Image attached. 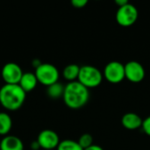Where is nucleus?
<instances>
[{
    "mask_svg": "<svg viewBox=\"0 0 150 150\" xmlns=\"http://www.w3.org/2000/svg\"><path fill=\"white\" fill-rule=\"evenodd\" d=\"M62 98L68 107L71 109L82 108L89 101V89L78 81L70 82L65 86Z\"/></svg>",
    "mask_w": 150,
    "mask_h": 150,
    "instance_id": "nucleus-1",
    "label": "nucleus"
},
{
    "mask_svg": "<svg viewBox=\"0 0 150 150\" xmlns=\"http://www.w3.org/2000/svg\"><path fill=\"white\" fill-rule=\"evenodd\" d=\"M25 95L18 84H4L0 88V103L6 110L16 111L23 105Z\"/></svg>",
    "mask_w": 150,
    "mask_h": 150,
    "instance_id": "nucleus-2",
    "label": "nucleus"
},
{
    "mask_svg": "<svg viewBox=\"0 0 150 150\" xmlns=\"http://www.w3.org/2000/svg\"><path fill=\"white\" fill-rule=\"evenodd\" d=\"M103 77V74L98 68L91 65H84L80 68L78 82L88 89L95 88L101 84Z\"/></svg>",
    "mask_w": 150,
    "mask_h": 150,
    "instance_id": "nucleus-3",
    "label": "nucleus"
},
{
    "mask_svg": "<svg viewBox=\"0 0 150 150\" xmlns=\"http://www.w3.org/2000/svg\"><path fill=\"white\" fill-rule=\"evenodd\" d=\"M35 76L38 83L48 87L58 82L59 71L55 66L50 63H42L35 69Z\"/></svg>",
    "mask_w": 150,
    "mask_h": 150,
    "instance_id": "nucleus-4",
    "label": "nucleus"
},
{
    "mask_svg": "<svg viewBox=\"0 0 150 150\" xmlns=\"http://www.w3.org/2000/svg\"><path fill=\"white\" fill-rule=\"evenodd\" d=\"M138 15L137 8L128 3L124 6L119 7L116 13V20L122 26H130L137 21Z\"/></svg>",
    "mask_w": 150,
    "mask_h": 150,
    "instance_id": "nucleus-5",
    "label": "nucleus"
},
{
    "mask_svg": "<svg viewBox=\"0 0 150 150\" xmlns=\"http://www.w3.org/2000/svg\"><path fill=\"white\" fill-rule=\"evenodd\" d=\"M103 76L112 83H119L125 78V65L120 62H111L106 64Z\"/></svg>",
    "mask_w": 150,
    "mask_h": 150,
    "instance_id": "nucleus-6",
    "label": "nucleus"
},
{
    "mask_svg": "<svg viewBox=\"0 0 150 150\" xmlns=\"http://www.w3.org/2000/svg\"><path fill=\"white\" fill-rule=\"evenodd\" d=\"M23 74L20 66L14 62L6 63L3 67L1 72L2 78L6 84H18Z\"/></svg>",
    "mask_w": 150,
    "mask_h": 150,
    "instance_id": "nucleus-7",
    "label": "nucleus"
},
{
    "mask_svg": "<svg viewBox=\"0 0 150 150\" xmlns=\"http://www.w3.org/2000/svg\"><path fill=\"white\" fill-rule=\"evenodd\" d=\"M125 76L132 83H140L145 77L144 67L136 61H130L125 65Z\"/></svg>",
    "mask_w": 150,
    "mask_h": 150,
    "instance_id": "nucleus-8",
    "label": "nucleus"
},
{
    "mask_svg": "<svg viewBox=\"0 0 150 150\" xmlns=\"http://www.w3.org/2000/svg\"><path fill=\"white\" fill-rule=\"evenodd\" d=\"M40 148L44 150H54L57 149L60 142L58 134L53 130H43L41 131L37 138Z\"/></svg>",
    "mask_w": 150,
    "mask_h": 150,
    "instance_id": "nucleus-9",
    "label": "nucleus"
},
{
    "mask_svg": "<svg viewBox=\"0 0 150 150\" xmlns=\"http://www.w3.org/2000/svg\"><path fill=\"white\" fill-rule=\"evenodd\" d=\"M121 123L125 128L128 130H135L142 127L143 120L138 114L134 112H127L122 117Z\"/></svg>",
    "mask_w": 150,
    "mask_h": 150,
    "instance_id": "nucleus-10",
    "label": "nucleus"
},
{
    "mask_svg": "<svg viewBox=\"0 0 150 150\" xmlns=\"http://www.w3.org/2000/svg\"><path fill=\"white\" fill-rule=\"evenodd\" d=\"M0 150H24V144L18 137L6 135L0 142Z\"/></svg>",
    "mask_w": 150,
    "mask_h": 150,
    "instance_id": "nucleus-11",
    "label": "nucleus"
},
{
    "mask_svg": "<svg viewBox=\"0 0 150 150\" xmlns=\"http://www.w3.org/2000/svg\"><path fill=\"white\" fill-rule=\"evenodd\" d=\"M38 83V80L36 78V76L34 73H24L22 76V78L18 83V85L22 88V90L27 93L32 91L33 90L35 89V87L37 86Z\"/></svg>",
    "mask_w": 150,
    "mask_h": 150,
    "instance_id": "nucleus-12",
    "label": "nucleus"
},
{
    "mask_svg": "<svg viewBox=\"0 0 150 150\" xmlns=\"http://www.w3.org/2000/svg\"><path fill=\"white\" fill-rule=\"evenodd\" d=\"M80 68L77 64H69L66 66L62 71L63 77L70 82L76 81V79H78L79 72H80Z\"/></svg>",
    "mask_w": 150,
    "mask_h": 150,
    "instance_id": "nucleus-13",
    "label": "nucleus"
},
{
    "mask_svg": "<svg viewBox=\"0 0 150 150\" xmlns=\"http://www.w3.org/2000/svg\"><path fill=\"white\" fill-rule=\"evenodd\" d=\"M64 90H65V86H63L62 83L57 82V83L47 87V94L50 98L57 99L61 97H63Z\"/></svg>",
    "mask_w": 150,
    "mask_h": 150,
    "instance_id": "nucleus-14",
    "label": "nucleus"
},
{
    "mask_svg": "<svg viewBox=\"0 0 150 150\" xmlns=\"http://www.w3.org/2000/svg\"><path fill=\"white\" fill-rule=\"evenodd\" d=\"M12 121L9 114L0 112V135L6 136L11 129Z\"/></svg>",
    "mask_w": 150,
    "mask_h": 150,
    "instance_id": "nucleus-15",
    "label": "nucleus"
},
{
    "mask_svg": "<svg viewBox=\"0 0 150 150\" xmlns=\"http://www.w3.org/2000/svg\"><path fill=\"white\" fill-rule=\"evenodd\" d=\"M57 150H83L77 142L72 140H64L61 142L57 147Z\"/></svg>",
    "mask_w": 150,
    "mask_h": 150,
    "instance_id": "nucleus-16",
    "label": "nucleus"
},
{
    "mask_svg": "<svg viewBox=\"0 0 150 150\" xmlns=\"http://www.w3.org/2000/svg\"><path fill=\"white\" fill-rule=\"evenodd\" d=\"M92 142H93V137L90 134H83V135L80 136L77 142L83 149H85L91 147V145H93Z\"/></svg>",
    "mask_w": 150,
    "mask_h": 150,
    "instance_id": "nucleus-17",
    "label": "nucleus"
},
{
    "mask_svg": "<svg viewBox=\"0 0 150 150\" xmlns=\"http://www.w3.org/2000/svg\"><path fill=\"white\" fill-rule=\"evenodd\" d=\"M142 129L144 131V133L150 136V116H149L148 118H146L144 120H143V123H142Z\"/></svg>",
    "mask_w": 150,
    "mask_h": 150,
    "instance_id": "nucleus-18",
    "label": "nucleus"
},
{
    "mask_svg": "<svg viewBox=\"0 0 150 150\" xmlns=\"http://www.w3.org/2000/svg\"><path fill=\"white\" fill-rule=\"evenodd\" d=\"M87 4H88L87 0H72L71 1V4L75 8H77V9L84 7Z\"/></svg>",
    "mask_w": 150,
    "mask_h": 150,
    "instance_id": "nucleus-19",
    "label": "nucleus"
},
{
    "mask_svg": "<svg viewBox=\"0 0 150 150\" xmlns=\"http://www.w3.org/2000/svg\"><path fill=\"white\" fill-rule=\"evenodd\" d=\"M31 149L33 150H39L40 149V146L39 142L37 141H35L31 143Z\"/></svg>",
    "mask_w": 150,
    "mask_h": 150,
    "instance_id": "nucleus-20",
    "label": "nucleus"
},
{
    "mask_svg": "<svg viewBox=\"0 0 150 150\" xmlns=\"http://www.w3.org/2000/svg\"><path fill=\"white\" fill-rule=\"evenodd\" d=\"M115 4L119 6V7H121V6H124L126 4H128V2L127 0H116L115 1Z\"/></svg>",
    "mask_w": 150,
    "mask_h": 150,
    "instance_id": "nucleus-21",
    "label": "nucleus"
},
{
    "mask_svg": "<svg viewBox=\"0 0 150 150\" xmlns=\"http://www.w3.org/2000/svg\"><path fill=\"white\" fill-rule=\"evenodd\" d=\"M83 150H104L103 149V148H101L100 146H98V145H91V147H89V148H87V149H85Z\"/></svg>",
    "mask_w": 150,
    "mask_h": 150,
    "instance_id": "nucleus-22",
    "label": "nucleus"
}]
</instances>
